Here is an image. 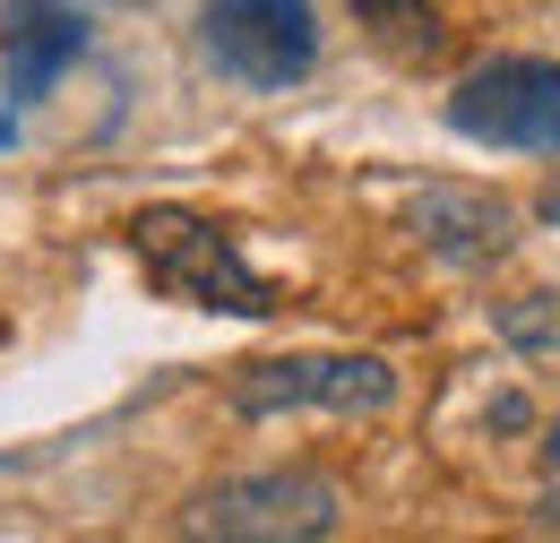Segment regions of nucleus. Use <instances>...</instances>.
Here are the masks:
<instances>
[{
  "label": "nucleus",
  "mask_w": 560,
  "mask_h": 543,
  "mask_svg": "<svg viewBox=\"0 0 560 543\" xmlns=\"http://www.w3.org/2000/svg\"><path fill=\"white\" fill-rule=\"evenodd\" d=\"M0 147H18V104L0 95Z\"/></svg>",
  "instance_id": "f8f14e48"
},
{
  "label": "nucleus",
  "mask_w": 560,
  "mask_h": 543,
  "mask_svg": "<svg viewBox=\"0 0 560 543\" xmlns=\"http://www.w3.org/2000/svg\"><path fill=\"white\" fill-rule=\"evenodd\" d=\"M346 527V500L328 475H302V466H277V475H233L199 492L182 509V535H215V543H319Z\"/></svg>",
  "instance_id": "20e7f679"
},
{
  "label": "nucleus",
  "mask_w": 560,
  "mask_h": 543,
  "mask_svg": "<svg viewBox=\"0 0 560 543\" xmlns=\"http://www.w3.org/2000/svg\"><path fill=\"white\" fill-rule=\"evenodd\" d=\"M500 337L526 345V354H560V293H517L500 311Z\"/></svg>",
  "instance_id": "6e6552de"
},
{
  "label": "nucleus",
  "mask_w": 560,
  "mask_h": 543,
  "mask_svg": "<svg viewBox=\"0 0 560 543\" xmlns=\"http://www.w3.org/2000/svg\"><path fill=\"white\" fill-rule=\"evenodd\" d=\"M95 44V0H0V95L44 104Z\"/></svg>",
  "instance_id": "423d86ee"
},
{
  "label": "nucleus",
  "mask_w": 560,
  "mask_h": 543,
  "mask_svg": "<svg viewBox=\"0 0 560 543\" xmlns=\"http://www.w3.org/2000/svg\"><path fill=\"white\" fill-rule=\"evenodd\" d=\"M415 233H422V251L448 259V268H491L509 251V207L491 199V190H466V182H422Z\"/></svg>",
  "instance_id": "0eeeda50"
},
{
  "label": "nucleus",
  "mask_w": 560,
  "mask_h": 543,
  "mask_svg": "<svg viewBox=\"0 0 560 543\" xmlns=\"http://www.w3.org/2000/svg\"><path fill=\"white\" fill-rule=\"evenodd\" d=\"M199 53L242 95H284L319 69V0H208Z\"/></svg>",
  "instance_id": "f03ea898"
},
{
  "label": "nucleus",
  "mask_w": 560,
  "mask_h": 543,
  "mask_svg": "<svg viewBox=\"0 0 560 543\" xmlns=\"http://www.w3.org/2000/svg\"><path fill=\"white\" fill-rule=\"evenodd\" d=\"M535 224H552V233H560V182H544V199H535Z\"/></svg>",
  "instance_id": "9b49d317"
},
{
  "label": "nucleus",
  "mask_w": 560,
  "mask_h": 543,
  "mask_svg": "<svg viewBox=\"0 0 560 543\" xmlns=\"http://www.w3.org/2000/svg\"><path fill=\"white\" fill-rule=\"evenodd\" d=\"M397 371L380 354H268L233 371V414L277 423V414H388Z\"/></svg>",
  "instance_id": "39448f33"
},
{
  "label": "nucleus",
  "mask_w": 560,
  "mask_h": 543,
  "mask_svg": "<svg viewBox=\"0 0 560 543\" xmlns=\"http://www.w3.org/2000/svg\"><path fill=\"white\" fill-rule=\"evenodd\" d=\"M448 130L466 147H509V155H560V61L544 53H491L448 86Z\"/></svg>",
  "instance_id": "7ed1b4c3"
},
{
  "label": "nucleus",
  "mask_w": 560,
  "mask_h": 543,
  "mask_svg": "<svg viewBox=\"0 0 560 543\" xmlns=\"http://www.w3.org/2000/svg\"><path fill=\"white\" fill-rule=\"evenodd\" d=\"M535 518L560 527V414L544 423V483H535Z\"/></svg>",
  "instance_id": "9d476101"
},
{
  "label": "nucleus",
  "mask_w": 560,
  "mask_h": 543,
  "mask_svg": "<svg viewBox=\"0 0 560 543\" xmlns=\"http://www.w3.org/2000/svg\"><path fill=\"white\" fill-rule=\"evenodd\" d=\"M353 9H371V18H388L380 35H388L397 53H440V18H431L422 0H353Z\"/></svg>",
  "instance_id": "1a4fd4ad"
},
{
  "label": "nucleus",
  "mask_w": 560,
  "mask_h": 543,
  "mask_svg": "<svg viewBox=\"0 0 560 543\" xmlns=\"http://www.w3.org/2000/svg\"><path fill=\"white\" fill-rule=\"evenodd\" d=\"M130 251H139V268L155 293H173V302H190V311H233V320H268L277 311V293H268V276L242 259V242L208 224V216H182V207H147L139 224H130Z\"/></svg>",
  "instance_id": "f257e3e1"
}]
</instances>
